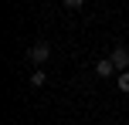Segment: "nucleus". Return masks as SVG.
<instances>
[{
    "mask_svg": "<svg viewBox=\"0 0 129 125\" xmlns=\"http://www.w3.org/2000/svg\"><path fill=\"white\" fill-rule=\"evenodd\" d=\"M61 4H64V7H68V10H78V7H82V4H85V0H61Z\"/></svg>",
    "mask_w": 129,
    "mask_h": 125,
    "instance_id": "6",
    "label": "nucleus"
},
{
    "mask_svg": "<svg viewBox=\"0 0 129 125\" xmlns=\"http://www.w3.org/2000/svg\"><path fill=\"white\" fill-rule=\"evenodd\" d=\"M27 58H31V64H38V68H41L48 58H51V47H48L44 41H38V44H34L31 51H27Z\"/></svg>",
    "mask_w": 129,
    "mask_h": 125,
    "instance_id": "1",
    "label": "nucleus"
},
{
    "mask_svg": "<svg viewBox=\"0 0 129 125\" xmlns=\"http://www.w3.org/2000/svg\"><path fill=\"white\" fill-rule=\"evenodd\" d=\"M44 81H48V78H44V71H41V68H38V71L31 74V85H34V88H41V85H44Z\"/></svg>",
    "mask_w": 129,
    "mask_h": 125,
    "instance_id": "5",
    "label": "nucleus"
},
{
    "mask_svg": "<svg viewBox=\"0 0 129 125\" xmlns=\"http://www.w3.org/2000/svg\"><path fill=\"white\" fill-rule=\"evenodd\" d=\"M109 58H112V64H116L119 71H129V47H116Z\"/></svg>",
    "mask_w": 129,
    "mask_h": 125,
    "instance_id": "2",
    "label": "nucleus"
},
{
    "mask_svg": "<svg viewBox=\"0 0 129 125\" xmlns=\"http://www.w3.org/2000/svg\"><path fill=\"white\" fill-rule=\"evenodd\" d=\"M116 71H119V68L112 64V58H102V61L95 64V74H99V78H112Z\"/></svg>",
    "mask_w": 129,
    "mask_h": 125,
    "instance_id": "3",
    "label": "nucleus"
},
{
    "mask_svg": "<svg viewBox=\"0 0 129 125\" xmlns=\"http://www.w3.org/2000/svg\"><path fill=\"white\" fill-rule=\"evenodd\" d=\"M116 85H119V91H129V71H119Z\"/></svg>",
    "mask_w": 129,
    "mask_h": 125,
    "instance_id": "4",
    "label": "nucleus"
}]
</instances>
